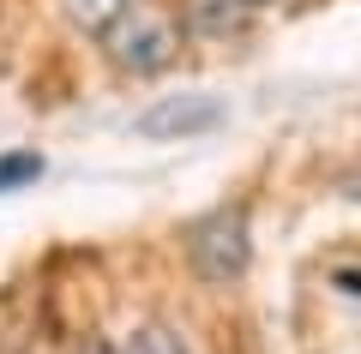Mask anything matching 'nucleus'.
I'll return each mask as SVG.
<instances>
[{"label": "nucleus", "mask_w": 361, "mask_h": 354, "mask_svg": "<svg viewBox=\"0 0 361 354\" xmlns=\"http://www.w3.org/2000/svg\"><path fill=\"white\" fill-rule=\"evenodd\" d=\"M180 253H187V270H193L205 289H235L253 265V210L241 198H223L211 210H199L193 222L180 228Z\"/></svg>", "instance_id": "f257e3e1"}, {"label": "nucleus", "mask_w": 361, "mask_h": 354, "mask_svg": "<svg viewBox=\"0 0 361 354\" xmlns=\"http://www.w3.org/2000/svg\"><path fill=\"white\" fill-rule=\"evenodd\" d=\"M223 127V102L211 90H187V96H157L145 114H133L139 139H199V132Z\"/></svg>", "instance_id": "7ed1b4c3"}, {"label": "nucleus", "mask_w": 361, "mask_h": 354, "mask_svg": "<svg viewBox=\"0 0 361 354\" xmlns=\"http://www.w3.org/2000/svg\"><path fill=\"white\" fill-rule=\"evenodd\" d=\"M97 49H103V61L115 66L121 78H157V72H169V66L180 61V49H187V18H180V6L145 0L139 13L121 18Z\"/></svg>", "instance_id": "f03ea898"}, {"label": "nucleus", "mask_w": 361, "mask_h": 354, "mask_svg": "<svg viewBox=\"0 0 361 354\" xmlns=\"http://www.w3.org/2000/svg\"><path fill=\"white\" fill-rule=\"evenodd\" d=\"M145 0H61V18L78 30L85 42H103L121 18H133Z\"/></svg>", "instance_id": "39448f33"}, {"label": "nucleus", "mask_w": 361, "mask_h": 354, "mask_svg": "<svg viewBox=\"0 0 361 354\" xmlns=\"http://www.w3.org/2000/svg\"><path fill=\"white\" fill-rule=\"evenodd\" d=\"M121 348H127V354H193V348H187V336H180L175 324H163V318L133 324L127 336H121Z\"/></svg>", "instance_id": "423d86ee"}, {"label": "nucleus", "mask_w": 361, "mask_h": 354, "mask_svg": "<svg viewBox=\"0 0 361 354\" xmlns=\"http://www.w3.org/2000/svg\"><path fill=\"white\" fill-rule=\"evenodd\" d=\"M271 6L277 0H180V18H187V37L199 42H241Z\"/></svg>", "instance_id": "20e7f679"}, {"label": "nucleus", "mask_w": 361, "mask_h": 354, "mask_svg": "<svg viewBox=\"0 0 361 354\" xmlns=\"http://www.w3.org/2000/svg\"><path fill=\"white\" fill-rule=\"evenodd\" d=\"M331 282H337V289L349 294V301H361V270H349V265H337V270H331Z\"/></svg>", "instance_id": "1a4fd4ad"}, {"label": "nucleus", "mask_w": 361, "mask_h": 354, "mask_svg": "<svg viewBox=\"0 0 361 354\" xmlns=\"http://www.w3.org/2000/svg\"><path fill=\"white\" fill-rule=\"evenodd\" d=\"M30 180H42V156L37 151H0V192H18V187H30Z\"/></svg>", "instance_id": "0eeeda50"}, {"label": "nucleus", "mask_w": 361, "mask_h": 354, "mask_svg": "<svg viewBox=\"0 0 361 354\" xmlns=\"http://www.w3.org/2000/svg\"><path fill=\"white\" fill-rule=\"evenodd\" d=\"M73 354H127V348H121L115 336H103V330H90V336L73 342Z\"/></svg>", "instance_id": "6e6552de"}]
</instances>
